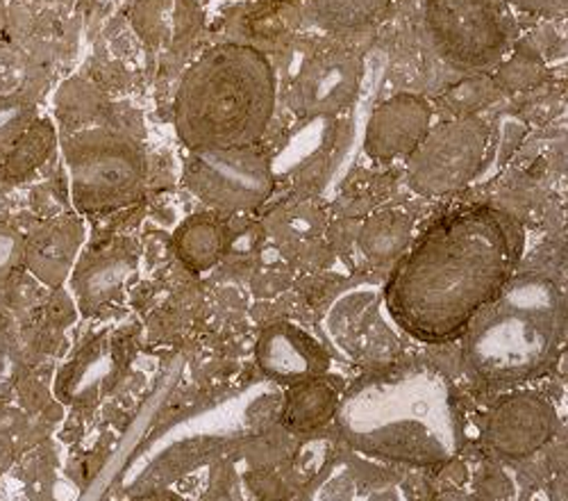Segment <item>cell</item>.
Segmentation results:
<instances>
[{"label":"cell","instance_id":"9","mask_svg":"<svg viewBox=\"0 0 568 501\" xmlns=\"http://www.w3.org/2000/svg\"><path fill=\"white\" fill-rule=\"evenodd\" d=\"M557 422V410L546 394L516 390L491 405L485 420V442L500 459L524 461L552 440Z\"/></svg>","mask_w":568,"mask_h":501},{"label":"cell","instance_id":"21","mask_svg":"<svg viewBox=\"0 0 568 501\" xmlns=\"http://www.w3.org/2000/svg\"><path fill=\"white\" fill-rule=\"evenodd\" d=\"M26 238L10 223H0V285H6L12 273L23 267Z\"/></svg>","mask_w":568,"mask_h":501},{"label":"cell","instance_id":"25","mask_svg":"<svg viewBox=\"0 0 568 501\" xmlns=\"http://www.w3.org/2000/svg\"><path fill=\"white\" fill-rule=\"evenodd\" d=\"M134 501H182L180 497H175L173 492H151V494H144L139 497Z\"/></svg>","mask_w":568,"mask_h":501},{"label":"cell","instance_id":"26","mask_svg":"<svg viewBox=\"0 0 568 501\" xmlns=\"http://www.w3.org/2000/svg\"><path fill=\"white\" fill-rule=\"evenodd\" d=\"M12 459V447L6 438H0V472H3V468L10 463Z\"/></svg>","mask_w":568,"mask_h":501},{"label":"cell","instance_id":"8","mask_svg":"<svg viewBox=\"0 0 568 501\" xmlns=\"http://www.w3.org/2000/svg\"><path fill=\"white\" fill-rule=\"evenodd\" d=\"M186 188L219 212H246L260 208L273 192V167L255 147L192 151Z\"/></svg>","mask_w":568,"mask_h":501},{"label":"cell","instance_id":"2","mask_svg":"<svg viewBox=\"0 0 568 501\" xmlns=\"http://www.w3.org/2000/svg\"><path fill=\"white\" fill-rule=\"evenodd\" d=\"M344 440L373 459L435 468L464 444V424L450 381L433 368H403L353 385L339 401Z\"/></svg>","mask_w":568,"mask_h":501},{"label":"cell","instance_id":"1","mask_svg":"<svg viewBox=\"0 0 568 501\" xmlns=\"http://www.w3.org/2000/svg\"><path fill=\"white\" fill-rule=\"evenodd\" d=\"M524 231L494 206H464L433 221L396 262L385 305L414 340L442 344L464 335L514 279Z\"/></svg>","mask_w":568,"mask_h":501},{"label":"cell","instance_id":"11","mask_svg":"<svg viewBox=\"0 0 568 501\" xmlns=\"http://www.w3.org/2000/svg\"><path fill=\"white\" fill-rule=\"evenodd\" d=\"M255 355L266 377L292 388L325 377L329 368L325 349L307 331L290 322L271 324L260 335Z\"/></svg>","mask_w":568,"mask_h":501},{"label":"cell","instance_id":"19","mask_svg":"<svg viewBox=\"0 0 568 501\" xmlns=\"http://www.w3.org/2000/svg\"><path fill=\"white\" fill-rule=\"evenodd\" d=\"M55 147V132L45 123H32L19 140L14 142L8 162H6V176L12 180L28 178L34 169H39L45 158L53 153Z\"/></svg>","mask_w":568,"mask_h":501},{"label":"cell","instance_id":"23","mask_svg":"<svg viewBox=\"0 0 568 501\" xmlns=\"http://www.w3.org/2000/svg\"><path fill=\"white\" fill-rule=\"evenodd\" d=\"M511 10L532 17H564L568 14V0H507Z\"/></svg>","mask_w":568,"mask_h":501},{"label":"cell","instance_id":"16","mask_svg":"<svg viewBox=\"0 0 568 501\" xmlns=\"http://www.w3.org/2000/svg\"><path fill=\"white\" fill-rule=\"evenodd\" d=\"M342 394L325 377L294 385L282 408V420L292 431H314L337 415Z\"/></svg>","mask_w":568,"mask_h":501},{"label":"cell","instance_id":"7","mask_svg":"<svg viewBox=\"0 0 568 501\" xmlns=\"http://www.w3.org/2000/svg\"><path fill=\"white\" fill-rule=\"evenodd\" d=\"M489 147V128L476 117L444 121L407 158V180L420 197H446L476 178Z\"/></svg>","mask_w":568,"mask_h":501},{"label":"cell","instance_id":"3","mask_svg":"<svg viewBox=\"0 0 568 501\" xmlns=\"http://www.w3.org/2000/svg\"><path fill=\"white\" fill-rule=\"evenodd\" d=\"M277 80L266 56L246 43H219L184 73L173 121L189 151L255 147L275 112Z\"/></svg>","mask_w":568,"mask_h":501},{"label":"cell","instance_id":"6","mask_svg":"<svg viewBox=\"0 0 568 501\" xmlns=\"http://www.w3.org/2000/svg\"><path fill=\"white\" fill-rule=\"evenodd\" d=\"M420 12L435 51L462 71L500 64L516 37L507 0H423Z\"/></svg>","mask_w":568,"mask_h":501},{"label":"cell","instance_id":"24","mask_svg":"<svg viewBox=\"0 0 568 501\" xmlns=\"http://www.w3.org/2000/svg\"><path fill=\"white\" fill-rule=\"evenodd\" d=\"M548 497L550 501H568V461L550 479Z\"/></svg>","mask_w":568,"mask_h":501},{"label":"cell","instance_id":"27","mask_svg":"<svg viewBox=\"0 0 568 501\" xmlns=\"http://www.w3.org/2000/svg\"><path fill=\"white\" fill-rule=\"evenodd\" d=\"M8 30V3L6 0H0V41H3Z\"/></svg>","mask_w":568,"mask_h":501},{"label":"cell","instance_id":"20","mask_svg":"<svg viewBox=\"0 0 568 501\" xmlns=\"http://www.w3.org/2000/svg\"><path fill=\"white\" fill-rule=\"evenodd\" d=\"M34 123V108L23 99H0V151L14 147Z\"/></svg>","mask_w":568,"mask_h":501},{"label":"cell","instance_id":"4","mask_svg":"<svg viewBox=\"0 0 568 501\" xmlns=\"http://www.w3.org/2000/svg\"><path fill=\"white\" fill-rule=\"evenodd\" d=\"M568 327L559 285L544 273H518L462 335L466 372L485 385H518L555 362Z\"/></svg>","mask_w":568,"mask_h":501},{"label":"cell","instance_id":"17","mask_svg":"<svg viewBox=\"0 0 568 501\" xmlns=\"http://www.w3.org/2000/svg\"><path fill=\"white\" fill-rule=\"evenodd\" d=\"M227 238L223 226L212 217H194L175 233V251L180 260L196 271L212 269L225 253Z\"/></svg>","mask_w":568,"mask_h":501},{"label":"cell","instance_id":"28","mask_svg":"<svg viewBox=\"0 0 568 501\" xmlns=\"http://www.w3.org/2000/svg\"><path fill=\"white\" fill-rule=\"evenodd\" d=\"M242 3H264V6H296L301 0H242Z\"/></svg>","mask_w":568,"mask_h":501},{"label":"cell","instance_id":"15","mask_svg":"<svg viewBox=\"0 0 568 501\" xmlns=\"http://www.w3.org/2000/svg\"><path fill=\"white\" fill-rule=\"evenodd\" d=\"M121 370V355L110 335L89 342L60 374L58 390L71 403H91L108 392Z\"/></svg>","mask_w":568,"mask_h":501},{"label":"cell","instance_id":"22","mask_svg":"<svg viewBox=\"0 0 568 501\" xmlns=\"http://www.w3.org/2000/svg\"><path fill=\"white\" fill-rule=\"evenodd\" d=\"M19 381V351L6 329H0V399H6Z\"/></svg>","mask_w":568,"mask_h":501},{"label":"cell","instance_id":"13","mask_svg":"<svg viewBox=\"0 0 568 501\" xmlns=\"http://www.w3.org/2000/svg\"><path fill=\"white\" fill-rule=\"evenodd\" d=\"M84 242V226L78 217H55L37 226L26 238L23 267L32 277L49 285L60 288L71 279V271L80 258Z\"/></svg>","mask_w":568,"mask_h":501},{"label":"cell","instance_id":"10","mask_svg":"<svg viewBox=\"0 0 568 501\" xmlns=\"http://www.w3.org/2000/svg\"><path fill=\"white\" fill-rule=\"evenodd\" d=\"M433 128V110L418 97L398 94L373 112L366 126V153L373 160L394 162L409 158Z\"/></svg>","mask_w":568,"mask_h":501},{"label":"cell","instance_id":"12","mask_svg":"<svg viewBox=\"0 0 568 501\" xmlns=\"http://www.w3.org/2000/svg\"><path fill=\"white\" fill-rule=\"evenodd\" d=\"M136 251L128 240H114L84 253L71 271V290L84 314L112 303L136 271Z\"/></svg>","mask_w":568,"mask_h":501},{"label":"cell","instance_id":"14","mask_svg":"<svg viewBox=\"0 0 568 501\" xmlns=\"http://www.w3.org/2000/svg\"><path fill=\"white\" fill-rule=\"evenodd\" d=\"M359 60L351 53L329 51L312 58L298 78V103L307 114L344 108L359 82Z\"/></svg>","mask_w":568,"mask_h":501},{"label":"cell","instance_id":"5","mask_svg":"<svg viewBox=\"0 0 568 501\" xmlns=\"http://www.w3.org/2000/svg\"><path fill=\"white\" fill-rule=\"evenodd\" d=\"M73 206L84 214H105L134 203L146 186V160L125 134L97 128L64 144Z\"/></svg>","mask_w":568,"mask_h":501},{"label":"cell","instance_id":"18","mask_svg":"<svg viewBox=\"0 0 568 501\" xmlns=\"http://www.w3.org/2000/svg\"><path fill=\"white\" fill-rule=\"evenodd\" d=\"M303 3L321 28L351 32L381 19L394 0H303Z\"/></svg>","mask_w":568,"mask_h":501}]
</instances>
